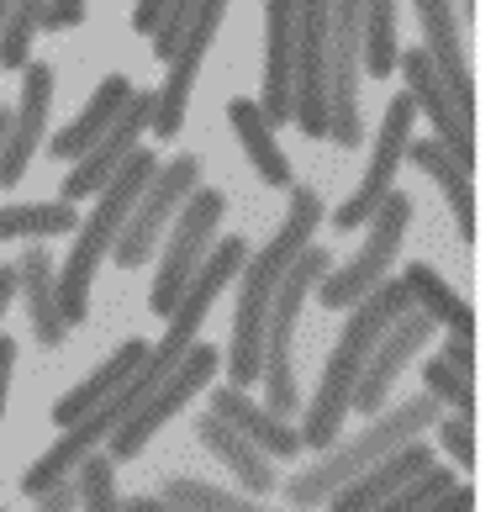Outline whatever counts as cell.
<instances>
[{
    "instance_id": "obj_27",
    "label": "cell",
    "mask_w": 496,
    "mask_h": 512,
    "mask_svg": "<svg viewBox=\"0 0 496 512\" xmlns=\"http://www.w3.org/2000/svg\"><path fill=\"white\" fill-rule=\"evenodd\" d=\"M143 354H148V344H143V338H127V344H122L117 354H111L101 370H90L85 381H80V386H74V391L64 396V402H53V428H69V423H80V417H85L95 402H106V396L117 391V386L127 381L132 370L143 365Z\"/></svg>"
},
{
    "instance_id": "obj_22",
    "label": "cell",
    "mask_w": 496,
    "mask_h": 512,
    "mask_svg": "<svg viewBox=\"0 0 496 512\" xmlns=\"http://www.w3.org/2000/svg\"><path fill=\"white\" fill-rule=\"evenodd\" d=\"M291 48H296V0H264V117L291 122Z\"/></svg>"
},
{
    "instance_id": "obj_39",
    "label": "cell",
    "mask_w": 496,
    "mask_h": 512,
    "mask_svg": "<svg viewBox=\"0 0 496 512\" xmlns=\"http://www.w3.org/2000/svg\"><path fill=\"white\" fill-rule=\"evenodd\" d=\"M164 6H169V0H138V6H132V32L154 37V27H159V16H164Z\"/></svg>"
},
{
    "instance_id": "obj_34",
    "label": "cell",
    "mask_w": 496,
    "mask_h": 512,
    "mask_svg": "<svg viewBox=\"0 0 496 512\" xmlns=\"http://www.w3.org/2000/svg\"><path fill=\"white\" fill-rule=\"evenodd\" d=\"M428 433H433L438 449H444L460 470H475V417H460V412L444 417V412H438Z\"/></svg>"
},
{
    "instance_id": "obj_16",
    "label": "cell",
    "mask_w": 496,
    "mask_h": 512,
    "mask_svg": "<svg viewBox=\"0 0 496 512\" xmlns=\"http://www.w3.org/2000/svg\"><path fill=\"white\" fill-rule=\"evenodd\" d=\"M412 6H417V22H423V53L438 74V85L449 90L454 111L475 127V85H470V69H465L460 11H454V0H412Z\"/></svg>"
},
{
    "instance_id": "obj_1",
    "label": "cell",
    "mask_w": 496,
    "mask_h": 512,
    "mask_svg": "<svg viewBox=\"0 0 496 512\" xmlns=\"http://www.w3.org/2000/svg\"><path fill=\"white\" fill-rule=\"evenodd\" d=\"M322 222V196L312 185H291V212L275 227V238L264 243L254 259H243V286H238V312H233V349H227V381L233 386H259L264 365V317L280 275L291 270V259L312 243V227Z\"/></svg>"
},
{
    "instance_id": "obj_40",
    "label": "cell",
    "mask_w": 496,
    "mask_h": 512,
    "mask_svg": "<svg viewBox=\"0 0 496 512\" xmlns=\"http://www.w3.org/2000/svg\"><path fill=\"white\" fill-rule=\"evenodd\" d=\"M460 507H475V486H460V481H454L444 497L433 502V512H460Z\"/></svg>"
},
{
    "instance_id": "obj_31",
    "label": "cell",
    "mask_w": 496,
    "mask_h": 512,
    "mask_svg": "<svg viewBox=\"0 0 496 512\" xmlns=\"http://www.w3.org/2000/svg\"><path fill=\"white\" fill-rule=\"evenodd\" d=\"M69 476H74V486H80V502H85V507H95V512L117 507L122 491H117V460H111V454H95V449H90L85 460L69 470Z\"/></svg>"
},
{
    "instance_id": "obj_14",
    "label": "cell",
    "mask_w": 496,
    "mask_h": 512,
    "mask_svg": "<svg viewBox=\"0 0 496 512\" xmlns=\"http://www.w3.org/2000/svg\"><path fill=\"white\" fill-rule=\"evenodd\" d=\"M148 127H154V90H132L122 117L111 122L80 159H74V175H64V201H90L122 169V159L138 148V132H148Z\"/></svg>"
},
{
    "instance_id": "obj_29",
    "label": "cell",
    "mask_w": 496,
    "mask_h": 512,
    "mask_svg": "<svg viewBox=\"0 0 496 512\" xmlns=\"http://www.w3.org/2000/svg\"><path fill=\"white\" fill-rule=\"evenodd\" d=\"M80 227L74 201H11L0 206V243L6 238H59Z\"/></svg>"
},
{
    "instance_id": "obj_44",
    "label": "cell",
    "mask_w": 496,
    "mask_h": 512,
    "mask_svg": "<svg viewBox=\"0 0 496 512\" xmlns=\"http://www.w3.org/2000/svg\"><path fill=\"white\" fill-rule=\"evenodd\" d=\"M460 16H465V22H475V0H460Z\"/></svg>"
},
{
    "instance_id": "obj_41",
    "label": "cell",
    "mask_w": 496,
    "mask_h": 512,
    "mask_svg": "<svg viewBox=\"0 0 496 512\" xmlns=\"http://www.w3.org/2000/svg\"><path fill=\"white\" fill-rule=\"evenodd\" d=\"M11 370H16V344L0 338V412H6V396H11Z\"/></svg>"
},
{
    "instance_id": "obj_36",
    "label": "cell",
    "mask_w": 496,
    "mask_h": 512,
    "mask_svg": "<svg viewBox=\"0 0 496 512\" xmlns=\"http://www.w3.org/2000/svg\"><path fill=\"white\" fill-rule=\"evenodd\" d=\"M438 359H444L449 370H460L465 381H475V338H460V333H449V344L438 349Z\"/></svg>"
},
{
    "instance_id": "obj_33",
    "label": "cell",
    "mask_w": 496,
    "mask_h": 512,
    "mask_svg": "<svg viewBox=\"0 0 496 512\" xmlns=\"http://www.w3.org/2000/svg\"><path fill=\"white\" fill-rule=\"evenodd\" d=\"M454 486V470H438V465H428V470H417L412 481H402L386 497V507L391 512H417V507H433L438 497H444V491Z\"/></svg>"
},
{
    "instance_id": "obj_26",
    "label": "cell",
    "mask_w": 496,
    "mask_h": 512,
    "mask_svg": "<svg viewBox=\"0 0 496 512\" xmlns=\"http://www.w3.org/2000/svg\"><path fill=\"white\" fill-rule=\"evenodd\" d=\"M227 122H233L254 175L270 185V191H291V159H285V148L275 143V122L264 117V106L259 101H233L227 106Z\"/></svg>"
},
{
    "instance_id": "obj_13",
    "label": "cell",
    "mask_w": 496,
    "mask_h": 512,
    "mask_svg": "<svg viewBox=\"0 0 496 512\" xmlns=\"http://www.w3.org/2000/svg\"><path fill=\"white\" fill-rule=\"evenodd\" d=\"M412 122H417V106H412V96L402 90V96H391V101H386V117H380V138H375V154H370L365 180H359V191L343 201V206H338V217H333L338 233H354V227H365L375 206L396 191L391 180H396V169H402V159H407Z\"/></svg>"
},
{
    "instance_id": "obj_32",
    "label": "cell",
    "mask_w": 496,
    "mask_h": 512,
    "mask_svg": "<svg viewBox=\"0 0 496 512\" xmlns=\"http://www.w3.org/2000/svg\"><path fill=\"white\" fill-rule=\"evenodd\" d=\"M423 386L438 407H449V412H460V417H475V381H465L460 370H449L444 359H428V370H423Z\"/></svg>"
},
{
    "instance_id": "obj_21",
    "label": "cell",
    "mask_w": 496,
    "mask_h": 512,
    "mask_svg": "<svg viewBox=\"0 0 496 512\" xmlns=\"http://www.w3.org/2000/svg\"><path fill=\"white\" fill-rule=\"evenodd\" d=\"M212 412L222 417V423H233L243 439H254L270 460H296L301 454V433L291 428V417H280L270 407H259L254 396H248L243 386H212Z\"/></svg>"
},
{
    "instance_id": "obj_43",
    "label": "cell",
    "mask_w": 496,
    "mask_h": 512,
    "mask_svg": "<svg viewBox=\"0 0 496 512\" xmlns=\"http://www.w3.org/2000/svg\"><path fill=\"white\" fill-rule=\"evenodd\" d=\"M6 132H11V106H0V154H6Z\"/></svg>"
},
{
    "instance_id": "obj_38",
    "label": "cell",
    "mask_w": 496,
    "mask_h": 512,
    "mask_svg": "<svg viewBox=\"0 0 496 512\" xmlns=\"http://www.w3.org/2000/svg\"><path fill=\"white\" fill-rule=\"evenodd\" d=\"M37 502H43V512H64V507H80V486H74L69 476L48 481L43 491H37Z\"/></svg>"
},
{
    "instance_id": "obj_4",
    "label": "cell",
    "mask_w": 496,
    "mask_h": 512,
    "mask_svg": "<svg viewBox=\"0 0 496 512\" xmlns=\"http://www.w3.org/2000/svg\"><path fill=\"white\" fill-rule=\"evenodd\" d=\"M438 412H444V407H438L428 391H423V396H407V402H396L391 412H386V407L370 412V428H359L354 439H343V444L333 439L328 449H322V460H317L312 470H301V476L285 481V497H291L296 507H322L343 481L359 476L365 465H375L380 454L402 449L407 439H423V433L433 428Z\"/></svg>"
},
{
    "instance_id": "obj_19",
    "label": "cell",
    "mask_w": 496,
    "mask_h": 512,
    "mask_svg": "<svg viewBox=\"0 0 496 512\" xmlns=\"http://www.w3.org/2000/svg\"><path fill=\"white\" fill-rule=\"evenodd\" d=\"M433 465V444H428V433L423 439H407L402 449H391V454H380L375 465H365L359 476H349L333 497H328V507H338V512H365V507H386V497L402 481H412L417 470H428Z\"/></svg>"
},
{
    "instance_id": "obj_20",
    "label": "cell",
    "mask_w": 496,
    "mask_h": 512,
    "mask_svg": "<svg viewBox=\"0 0 496 512\" xmlns=\"http://www.w3.org/2000/svg\"><path fill=\"white\" fill-rule=\"evenodd\" d=\"M16 291L27 296V322H32L37 344L59 349L64 338H69V322L59 312V264H53L43 238H27L22 259H16Z\"/></svg>"
},
{
    "instance_id": "obj_35",
    "label": "cell",
    "mask_w": 496,
    "mask_h": 512,
    "mask_svg": "<svg viewBox=\"0 0 496 512\" xmlns=\"http://www.w3.org/2000/svg\"><path fill=\"white\" fill-rule=\"evenodd\" d=\"M190 11H196V0H169L164 6V16H159V27H154V53L169 64V53H175V37H180V27L190 22Z\"/></svg>"
},
{
    "instance_id": "obj_37",
    "label": "cell",
    "mask_w": 496,
    "mask_h": 512,
    "mask_svg": "<svg viewBox=\"0 0 496 512\" xmlns=\"http://www.w3.org/2000/svg\"><path fill=\"white\" fill-rule=\"evenodd\" d=\"M85 22V0H53V6L43 11V27L48 32H69Z\"/></svg>"
},
{
    "instance_id": "obj_6",
    "label": "cell",
    "mask_w": 496,
    "mask_h": 512,
    "mask_svg": "<svg viewBox=\"0 0 496 512\" xmlns=\"http://www.w3.org/2000/svg\"><path fill=\"white\" fill-rule=\"evenodd\" d=\"M359 80H365V0H328V138L338 148L365 143Z\"/></svg>"
},
{
    "instance_id": "obj_10",
    "label": "cell",
    "mask_w": 496,
    "mask_h": 512,
    "mask_svg": "<svg viewBox=\"0 0 496 512\" xmlns=\"http://www.w3.org/2000/svg\"><path fill=\"white\" fill-rule=\"evenodd\" d=\"M196 185H201V159L196 154H175L169 164H159L154 175H148L138 206L127 212L117 243H111V259H117L122 270H138V264L154 254V243H159V233L169 227V217L180 212V201L196 191Z\"/></svg>"
},
{
    "instance_id": "obj_18",
    "label": "cell",
    "mask_w": 496,
    "mask_h": 512,
    "mask_svg": "<svg viewBox=\"0 0 496 512\" xmlns=\"http://www.w3.org/2000/svg\"><path fill=\"white\" fill-rule=\"evenodd\" d=\"M48 101H53V64H32L22 69V101L11 111V132H6V154H0V185H16L27 175V164L37 154L48 132Z\"/></svg>"
},
{
    "instance_id": "obj_5",
    "label": "cell",
    "mask_w": 496,
    "mask_h": 512,
    "mask_svg": "<svg viewBox=\"0 0 496 512\" xmlns=\"http://www.w3.org/2000/svg\"><path fill=\"white\" fill-rule=\"evenodd\" d=\"M333 270V254L307 243L291 270L280 275L275 286V301H270V317H264V365H259V381H264V407L291 417L301 412V386H296V322H301V307H307V296L317 291V280Z\"/></svg>"
},
{
    "instance_id": "obj_45",
    "label": "cell",
    "mask_w": 496,
    "mask_h": 512,
    "mask_svg": "<svg viewBox=\"0 0 496 512\" xmlns=\"http://www.w3.org/2000/svg\"><path fill=\"white\" fill-rule=\"evenodd\" d=\"M11 6H16V0H0V27H6V16H11Z\"/></svg>"
},
{
    "instance_id": "obj_28",
    "label": "cell",
    "mask_w": 496,
    "mask_h": 512,
    "mask_svg": "<svg viewBox=\"0 0 496 512\" xmlns=\"http://www.w3.org/2000/svg\"><path fill=\"white\" fill-rule=\"evenodd\" d=\"M402 286L412 291V307H423L433 317V328H449V333H460V338H475V312L465 307L460 296H454V286L433 270V264H412V270L402 275Z\"/></svg>"
},
{
    "instance_id": "obj_25",
    "label": "cell",
    "mask_w": 496,
    "mask_h": 512,
    "mask_svg": "<svg viewBox=\"0 0 496 512\" xmlns=\"http://www.w3.org/2000/svg\"><path fill=\"white\" fill-rule=\"evenodd\" d=\"M132 90H138V85H132L127 80V74H106V80L101 85H95V96L85 101V111H80V117H74L64 132H53V143H48V154L53 159H80L85 154V148L95 143V138H101V132L111 127V122H117L122 117V106L132 101Z\"/></svg>"
},
{
    "instance_id": "obj_24",
    "label": "cell",
    "mask_w": 496,
    "mask_h": 512,
    "mask_svg": "<svg viewBox=\"0 0 496 512\" xmlns=\"http://www.w3.org/2000/svg\"><path fill=\"white\" fill-rule=\"evenodd\" d=\"M407 159L423 169V175L444 191L449 201V212H454V233H460V243H475V180H470V169L449 154L438 138H412L407 143Z\"/></svg>"
},
{
    "instance_id": "obj_3",
    "label": "cell",
    "mask_w": 496,
    "mask_h": 512,
    "mask_svg": "<svg viewBox=\"0 0 496 512\" xmlns=\"http://www.w3.org/2000/svg\"><path fill=\"white\" fill-rule=\"evenodd\" d=\"M154 169H159V159L138 143V148H132V154L122 159L117 175H111V180L101 185V191L90 196V201H95V212L85 217L80 238H74V254L59 264V312H64L69 328L90 317L95 264H101V259L111 254V243H117L122 222H127L132 206H138V196H143V185H148V175H154Z\"/></svg>"
},
{
    "instance_id": "obj_30",
    "label": "cell",
    "mask_w": 496,
    "mask_h": 512,
    "mask_svg": "<svg viewBox=\"0 0 496 512\" xmlns=\"http://www.w3.org/2000/svg\"><path fill=\"white\" fill-rule=\"evenodd\" d=\"M159 502L164 507H185V512H248L254 497L248 491H227V486H206V481H190V476H175L159 486Z\"/></svg>"
},
{
    "instance_id": "obj_11",
    "label": "cell",
    "mask_w": 496,
    "mask_h": 512,
    "mask_svg": "<svg viewBox=\"0 0 496 512\" xmlns=\"http://www.w3.org/2000/svg\"><path fill=\"white\" fill-rule=\"evenodd\" d=\"M291 122L307 143L328 138V0H296Z\"/></svg>"
},
{
    "instance_id": "obj_12",
    "label": "cell",
    "mask_w": 496,
    "mask_h": 512,
    "mask_svg": "<svg viewBox=\"0 0 496 512\" xmlns=\"http://www.w3.org/2000/svg\"><path fill=\"white\" fill-rule=\"evenodd\" d=\"M222 11L227 0H196L190 22L175 37V53H169V80L154 90V138H180V122H185V106H190V90H196V74L206 64V48L222 27Z\"/></svg>"
},
{
    "instance_id": "obj_15",
    "label": "cell",
    "mask_w": 496,
    "mask_h": 512,
    "mask_svg": "<svg viewBox=\"0 0 496 512\" xmlns=\"http://www.w3.org/2000/svg\"><path fill=\"white\" fill-rule=\"evenodd\" d=\"M433 338V317L423 312V307H407L402 317L391 322L386 333L375 338V349H370V359H365V375H359V386H354V412H380L386 407V396H391V386H396V375L407 370V359L417 354Z\"/></svg>"
},
{
    "instance_id": "obj_7",
    "label": "cell",
    "mask_w": 496,
    "mask_h": 512,
    "mask_svg": "<svg viewBox=\"0 0 496 512\" xmlns=\"http://www.w3.org/2000/svg\"><path fill=\"white\" fill-rule=\"evenodd\" d=\"M407 222H412V196L391 191L370 212V233H365V243H359V254L343 264V270H328L317 280V301H322V307H328V312H349L365 291H375L380 280L391 275V259L402 254Z\"/></svg>"
},
{
    "instance_id": "obj_2",
    "label": "cell",
    "mask_w": 496,
    "mask_h": 512,
    "mask_svg": "<svg viewBox=\"0 0 496 512\" xmlns=\"http://www.w3.org/2000/svg\"><path fill=\"white\" fill-rule=\"evenodd\" d=\"M407 307H412V291L402 286V280H391V275L349 307V322H343L328 365H322V386L312 391V402H307V428H296L301 433V449H328L338 433H343V423H349V402H354V386H359V375H365V359L375 349V338L386 333Z\"/></svg>"
},
{
    "instance_id": "obj_23",
    "label": "cell",
    "mask_w": 496,
    "mask_h": 512,
    "mask_svg": "<svg viewBox=\"0 0 496 512\" xmlns=\"http://www.w3.org/2000/svg\"><path fill=\"white\" fill-rule=\"evenodd\" d=\"M190 428H196V439H201L206 449H212V454H217V460H222L227 470H233V476H238V486L248 491V497H270V491L280 486V476H275V460H270V454H264L254 439H243V433H238L233 423H222L217 412L196 417Z\"/></svg>"
},
{
    "instance_id": "obj_8",
    "label": "cell",
    "mask_w": 496,
    "mask_h": 512,
    "mask_svg": "<svg viewBox=\"0 0 496 512\" xmlns=\"http://www.w3.org/2000/svg\"><path fill=\"white\" fill-rule=\"evenodd\" d=\"M227 217V196L222 191H206V185H196L180 212H175V233H169L164 243V259L154 270V291H148V307H154L159 317L175 312V301L185 296V286L196 280L201 259L212 254V238H217V222Z\"/></svg>"
},
{
    "instance_id": "obj_42",
    "label": "cell",
    "mask_w": 496,
    "mask_h": 512,
    "mask_svg": "<svg viewBox=\"0 0 496 512\" xmlns=\"http://www.w3.org/2000/svg\"><path fill=\"white\" fill-rule=\"evenodd\" d=\"M11 296H16V264H0V317H6Z\"/></svg>"
},
{
    "instance_id": "obj_9",
    "label": "cell",
    "mask_w": 496,
    "mask_h": 512,
    "mask_svg": "<svg viewBox=\"0 0 496 512\" xmlns=\"http://www.w3.org/2000/svg\"><path fill=\"white\" fill-rule=\"evenodd\" d=\"M217 365H222V354H217L212 344H190L180 365L169 370L164 381H159L154 391H148L143 402L132 407V412L122 417L117 428L106 433V454H111V460H132V454H138V449H143L148 439H154V433H159V428L169 423V417H175V412H180V407L190 402V396L212 386Z\"/></svg>"
},
{
    "instance_id": "obj_17",
    "label": "cell",
    "mask_w": 496,
    "mask_h": 512,
    "mask_svg": "<svg viewBox=\"0 0 496 512\" xmlns=\"http://www.w3.org/2000/svg\"><path fill=\"white\" fill-rule=\"evenodd\" d=\"M396 69H402V80H407L412 106L433 122V138L444 143L465 169H475V127L460 117V111H454L449 90L438 85V74H433V64H428V53H423V48H402V53H396Z\"/></svg>"
}]
</instances>
